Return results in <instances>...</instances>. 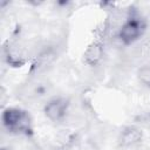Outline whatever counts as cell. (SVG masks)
Wrapping results in <instances>:
<instances>
[{
	"label": "cell",
	"instance_id": "3",
	"mask_svg": "<svg viewBox=\"0 0 150 150\" xmlns=\"http://www.w3.org/2000/svg\"><path fill=\"white\" fill-rule=\"evenodd\" d=\"M68 110V102L66 98L56 97L48 101L43 108L45 115L50 121H61L66 117V112Z\"/></svg>",
	"mask_w": 150,
	"mask_h": 150
},
{
	"label": "cell",
	"instance_id": "4",
	"mask_svg": "<svg viewBox=\"0 0 150 150\" xmlns=\"http://www.w3.org/2000/svg\"><path fill=\"white\" fill-rule=\"evenodd\" d=\"M142 137L143 134L141 129L137 127H127L121 132L118 141L123 148H132L142 141Z\"/></svg>",
	"mask_w": 150,
	"mask_h": 150
},
{
	"label": "cell",
	"instance_id": "7",
	"mask_svg": "<svg viewBox=\"0 0 150 150\" xmlns=\"http://www.w3.org/2000/svg\"><path fill=\"white\" fill-rule=\"evenodd\" d=\"M137 77L143 86L150 88V64L142 66L137 71Z\"/></svg>",
	"mask_w": 150,
	"mask_h": 150
},
{
	"label": "cell",
	"instance_id": "8",
	"mask_svg": "<svg viewBox=\"0 0 150 150\" xmlns=\"http://www.w3.org/2000/svg\"><path fill=\"white\" fill-rule=\"evenodd\" d=\"M1 150H11V149H8V148H2Z\"/></svg>",
	"mask_w": 150,
	"mask_h": 150
},
{
	"label": "cell",
	"instance_id": "2",
	"mask_svg": "<svg viewBox=\"0 0 150 150\" xmlns=\"http://www.w3.org/2000/svg\"><path fill=\"white\" fill-rule=\"evenodd\" d=\"M145 25L142 19L136 16H130L125 20V22L120 28L117 35L122 43L132 45L143 35Z\"/></svg>",
	"mask_w": 150,
	"mask_h": 150
},
{
	"label": "cell",
	"instance_id": "5",
	"mask_svg": "<svg viewBox=\"0 0 150 150\" xmlns=\"http://www.w3.org/2000/svg\"><path fill=\"white\" fill-rule=\"evenodd\" d=\"M103 45L98 41H94L86 48L83 53V60L89 66H96L103 57Z\"/></svg>",
	"mask_w": 150,
	"mask_h": 150
},
{
	"label": "cell",
	"instance_id": "6",
	"mask_svg": "<svg viewBox=\"0 0 150 150\" xmlns=\"http://www.w3.org/2000/svg\"><path fill=\"white\" fill-rule=\"evenodd\" d=\"M55 56H56V53L53 47H48V48L40 50L35 59L34 70H36V71L45 70L48 66H50L53 63V61L55 60Z\"/></svg>",
	"mask_w": 150,
	"mask_h": 150
},
{
	"label": "cell",
	"instance_id": "1",
	"mask_svg": "<svg viewBox=\"0 0 150 150\" xmlns=\"http://www.w3.org/2000/svg\"><path fill=\"white\" fill-rule=\"evenodd\" d=\"M2 123L12 132L32 131V120L27 111L19 108H7L2 112Z\"/></svg>",
	"mask_w": 150,
	"mask_h": 150
}]
</instances>
